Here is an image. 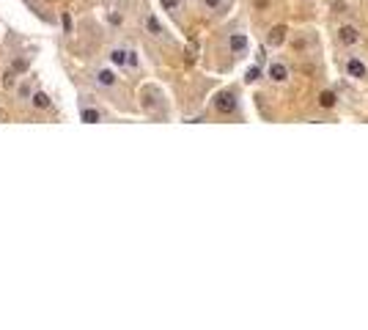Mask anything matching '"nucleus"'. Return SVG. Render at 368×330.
Segmentation results:
<instances>
[{
    "mask_svg": "<svg viewBox=\"0 0 368 330\" xmlns=\"http://www.w3.org/2000/svg\"><path fill=\"white\" fill-rule=\"evenodd\" d=\"M91 80H94V85H97V88H104V91H113V88L118 85V75L110 69V66H104V69H97Z\"/></svg>",
    "mask_w": 368,
    "mask_h": 330,
    "instance_id": "f257e3e1",
    "label": "nucleus"
},
{
    "mask_svg": "<svg viewBox=\"0 0 368 330\" xmlns=\"http://www.w3.org/2000/svg\"><path fill=\"white\" fill-rule=\"evenodd\" d=\"M215 110L222 113V116H228V113L236 110V94L234 91H220L215 97Z\"/></svg>",
    "mask_w": 368,
    "mask_h": 330,
    "instance_id": "f03ea898",
    "label": "nucleus"
},
{
    "mask_svg": "<svg viewBox=\"0 0 368 330\" xmlns=\"http://www.w3.org/2000/svg\"><path fill=\"white\" fill-rule=\"evenodd\" d=\"M80 121H85V124H99V121H104V110H99L97 105L80 102Z\"/></svg>",
    "mask_w": 368,
    "mask_h": 330,
    "instance_id": "7ed1b4c3",
    "label": "nucleus"
},
{
    "mask_svg": "<svg viewBox=\"0 0 368 330\" xmlns=\"http://www.w3.org/2000/svg\"><path fill=\"white\" fill-rule=\"evenodd\" d=\"M30 107L33 110H49L52 107V99H49V94L47 91H42V88H33V94H30Z\"/></svg>",
    "mask_w": 368,
    "mask_h": 330,
    "instance_id": "20e7f679",
    "label": "nucleus"
},
{
    "mask_svg": "<svg viewBox=\"0 0 368 330\" xmlns=\"http://www.w3.org/2000/svg\"><path fill=\"white\" fill-rule=\"evenodd\" d=\"M346 72H349V77H354V80H363L368 75L366 63H363L360 58H349L346 61Z\"/></svg>",
    "mask_w": 368,
    "mask_h": 330,
    "instance_id": "39448f33",
    "label": "nucleus"
},
{
    "mask_svg": "<svg viewBox=\"0 0 368 330\" xmlns=\"http://www.w3.org/2000/svg\"><path fill=\"white\" fill-rule=\"evenodd\" d=\"M110 63L113 66H118V69H126V58H129V50L126 47H110Z\"/></svg>",
    "mask_w": 368,
    "mask_h": 330,
    "instance_id": "423d86ee",
    "label": "nucleus"
},
{
    "mask_svg": "<svg viewBox=\"0 0 368 330\" xmlns=\"http://www.w3.org/2000/svg\"><path fill=\"white\" fill-rule=\"evenodd\" d=\"M267 72H270V77L275 80V83H286V80H289V69H286L283 63H278V61H272Z\"/></svg>",
    "mask_w": 368,
    "mask_h": 330,
    "instance_id": "0eeeda50",
    "label": "nucleus"
},
{
    "mask_svg": "<svg viewBox=\"0 0 368 330\" xmlns=\"http://www.w3.org/2000/svg\"><path fill=\"white\" fill-rule=\"evenodd\" d=\"M338 39L343 44H357V42H360V30L352 28V25H343V28L338 30Z\"/></svg>",
    "mask_w": 368,
    "mask_h": 330,
    "instance_id": "6e6552de",
    "label": "nucleus"
},
{
    "mask_svg": "<svg viewBox=\"0 0 368 330\" xmlns=\"http://www.w3.org/2000/svg\"><path fill=\"white\" fill-rule=\"evenodd\" d=\"M143 25H146V33L157 36V39H162V36H165V28H162V22L157 20V17H154V14H148Z\"/></svg>",
    "mask_w": 368,
    "mask_h": 330,
    "instance_id": "1a4fd4ad",
    "label": "nucleus"
},
{
    "mask_svg": "<svg viewBox=\"0 0 368 330\" xmlns=\"http://www.w3.org/2000/svg\"><path fill=\"white\" fill-rule=\"evenodd\" d=\"M267 42H270L272 47L283 44V42H286V25H275V28L270 30V36H267Z\"/></svg>",
    "mask_w": 368,
    "mask_h": 330,
    "instance_id": "9d476101",
    "label": "nucleus"
},
{
    "mask_svg": "<svg viewBox=\"0 0 368 330\" xmlns=\"http://www.w3.org/2000/svg\"><path fill=\"white\" fill-rule=\"evenodd\" d=\"M228 47L234 50V52H242V50L247 47V36H245V33H234L228 39Z\"/></svg>",
    "mask_w": 368,
    "mask_h": 330,
    "instance_id": "9b49d317",
    "label": "nucleus"
},
{
    "mask_svg": "<svg viewBox=\"0 0 368 330\" xmlns=\"http://www.w3.org/2000/svg\"><path fill=\"white\" fill-rule=\"evenodd\" d=\"M201 3L206 6V11H225L231 6V0H201Z\"/></svg>",
    "mask_w": 368,
    "mask_h": 330,
    "instance_id": "f8f14e48",
    "label": "nucleus"
},
{
    "mask_svg": "<svg viewBox=\"0 0 368 330\" xmlns=\"http://www.w3.org/2000/svg\"><path fill=\"white\" fill-rule=\"evenodd\" d=\"M17 94H20V99H25V102H28L30 94H33V80L25 77V83H20V88H17Z\"/></svg>",
    "mask_w": 368,
    "mask_h": 330,
    "instance_id": "ddd939ff",
    "label": "nucleus"
},
{
    "mask_svg": "<svg viewBox=\"0 0 368 330\" xmlns=\"http://www.w3.org/2000/svg\"><path fill=\"white\" fill-rule=\"evenodd\" d=\"M335 102H338V97H335L333 91H321V94H319V105L327 107V110H330V107H335Z\"/></svg>",
    "mask_w": 368,
    "mask_h": 330,
    "instance_id": "4468645a",
    "label": "nucleus"
},
{
    "mask_svg": "<svg viewBox=\"0 0 368 330\" xmlns=\"http://www.w3.org/2000/svg\"><path fill=\"white\" fill-rule=\"evenodd\" d=\"M162 11H168V14H179L181 11V0H160Z\"/></svg>",
    "mask_w": 368,
    "mask_h": 330,
    "instance_id": "2eb2a0df",
    "label": "nucleus"
},
{
    "mask_svg": "<svg viewBox=\"0 0 368 330\" xmlns=\"http://www.w3.org/2000/svg\"><path fill=\"white\" fill-rule=\"evenodd\" d=\"M61 25H63L66 33H72V14H69V11H63V14H61Z\"/></svg>",
    "mask_w": 368,
    "mask_h": 330,
    "instance_id": "dca6fc26",
    "label": "nucleus"
},
{
    "mask_svg": "<svg viewBox=\"0 0 368 330\" xmlns=\"http://www.w3.org/2000/svg\"><path fill=\"white\" fill-rule=\"evenodd\" d=\"M245 80H247V83H256L258 80V66H250V69L245 72Z\"/></svg>",
    "mask_w": 368,
    "mask_h": 330,
    "instance_id": "f3484780",
    "label": "nucleus"
}]
</instances>
